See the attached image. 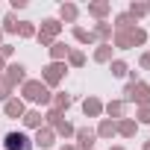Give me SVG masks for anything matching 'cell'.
Masks as SVG:
<instances>
[{"instance_id": "1", "label": "cell", "mask_w": 150, "mask_h": 150, "mask_svg": "<svg viewBox=\"0 0 150 150\" xmlns=\"http://www.w3.org/2000/svg\"><path fill=\"white\" fill-rule=\"evenodd\" d=\"M6 150H33V141L27 132H9L6 135Z\"/></svg>"}]
</instances>
